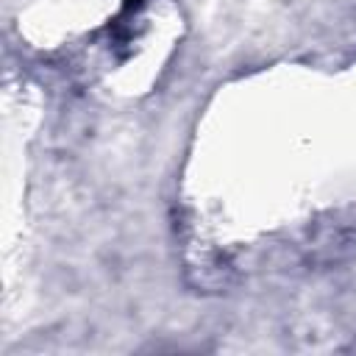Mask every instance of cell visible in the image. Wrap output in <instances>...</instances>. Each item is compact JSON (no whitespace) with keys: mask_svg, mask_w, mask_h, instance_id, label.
<instances>
[{"mask_svg":"<svg viewBox=\"0 0 356 356\" xmlns=\"http://www.w3.org/2000/svg\"><path fill=\"white\" fill-rule=\"evenodd\" d=\"M139 6H142V0H122V8L125 11H136Z\"/></svg>","mask_w":356,"mask_h":356,"instance_id":"cell-1","label":"cell"}]
</instances>
